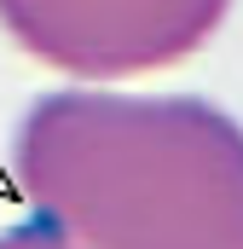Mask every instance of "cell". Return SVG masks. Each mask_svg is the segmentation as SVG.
<instances>
[{
	"instance_id": "obj_1",
	"label": "cell",
	"mask_w": 243,
	"mask_h": 249,
	"mask_svg": "<svg viewBox=\"0 0 243 249\" xmlns=\"http://www.w3.org/2000/svg\"><path fill=\"white\" fill-rule=\"evenodd\" d=\"M12 180L69 249H243V122L191 93H47Z\"/></svg>"
},
{
	"instance_id": "obj_2",
	"label": "cell",
	"mask_w": 243,
	"mask_h": 249,
	"mask_svg": "<svg viewBox=\"0 0 243 249\" xmlns=\"http://www.w3.org/2000/svg\"><path fill=\"white\" fill-rule=\"evenodd\" d=\"M232 0H0V29L35 64L75 81H122L203 53Z\"/></svg>"
},
{
	"instance_id": "obj_3",
	"label": "cell",
	"mask_w": 243,
	"mask_h": 249,
	"mask_svg": "<svg viewBox=\"0 0 243 249\" xmlns=\"http://www.w3.org/2000/svg\"><path fill=\"white\" fill-rule=\"evenodd\" d=\"M0 249H69V244L47 226H12V232H0Z\"/></svg>"
}]
</instances>
